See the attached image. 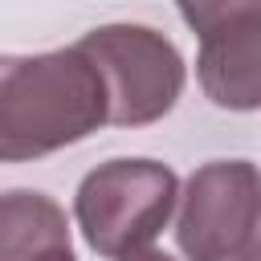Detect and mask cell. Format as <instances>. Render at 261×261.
Listing matches in <instances>:
<instances>
[{
    "instance_id": "1",
    "label": "cell",
    "mask_w": 261,
    "mask_h": 261,
    "mask_svg": "<svg viewBox=\"0 0 261 261\" xmlns=\"http://www.w3.org/2000/svg\"><path fill=\"white\" fill-rule=\"evenodd\" d=\"M106 126V90L69 45L0 53V163H33Z\"/></svg>"
},
{
    "instance_id": "2",
    "label": "cell",
    "mask_w": 261,
    "mask_h": 261,
    "mask_svg": "<svg viewBox=\"0 0 261 261\" xmlns=\"http://www.w3.org/2000/svg\"><path fill=\"white\" fill-rule=\"evenodd\" d=\"M179 179L159 159H110L86 171L73 196V220L86 245L118 261L126 253L151 249L175 212Z\"/></svg>"
},
{
    "instance_id": "3",
    "label": "cell",
    "mask_w": 261,
    "mask_h": 261,
    "mask_svg": "<svg viewBox=\"0 0 261 261\" xmlns=\"http://www.w3.org/2000/svg\"><path fill=\"white\" fill-rule=\"evenodd\" d=\"M106 90V122L151 126L184 94L179 49L147 24H98L73 45Z\"/></svg>"
},
{
    "instance_id": "4",
    "label": "cell",
    "mask_w": 261,
    "mask_h": 261,
    "mask_svg": "<svg viewBox=\"0 0 261 261\" xmlns=\"http://www.w3.org/2000/svg\"><path fill=\"white\" fill-rule=\"evenodd\" d=\"M175 204V241L188 261H237L245 253H257V163L212 159L188 175Z\"/></svg>"
},
{
    "instance_id": "5",
    "label": "cell",
    "mask_w": 261,
    "mask_h": 261,
    "mask_svg": "<svg viewBox=\"0 0 261 261\" xmlns=\"http://www.w3.org/2000/svg\"><path fill=\"white\" fill-rule=\"evenodd\" d=\"M196 77L212 106L257 110L261 106V16L200 37Z\"/></svg>"
},
{
    "instance_id": "6",
    "label": "cell",
    "mask_w": 261,
    "mask_h": 261,
    "mask_svg": "<svg viewBox=\"0 0 261 261\" xmlns=\"http://www.w3.org/2000/svg\"><path fill=\"white\" fill-rule=\"evenodd\" d=\"M57 245H69V220L53 196L33 188L0 192V261H33Z\"/></svg>"
},
{
    "instance_id": "7",
    "label": "cell",
    "mask_w": 261,
    "mask_h": 261,
    "mask_svg": "<svg viewBox=\"0 0 261 261\" xmlns=\"http://www.w3.org/2000/svg\"><path fill=\"white\" fill-rule=\"evenodd\" d=\"M175 8L196 37H208L224 24L261 16V0H175Z\"/></svg>"
},
{
    "instance_id": "8",
    "label": "cell",
    "mask_w": 261,
    "mask_h": 261,
    "mask_svg": "<svg viewBox=\"0 0 261 261\" xmlns=\"http://www.w3.org/2000/svg\"><path fill=\"white\" fill-rule=\"evenodd\" d=\"M33 261H77V257H73V249H69V245H57V249H45V253H37Z\"/></svg>"
},
{
    "instance_id": "9",
    "label": "cell",
    "mask_w": 261,
    "mask_h": 261,
    "mask_svg": "<svg viewBox=\"0 0 261 261\" xmlns=\"http://www.w3.org/2000/svg\"><path fill=\"white\" fill-rule=\"evenodd\" d=\"M118 261H175V257H167V253H159V249H139V253L118 257Z\"/></svg>"
},
{
    "instance_id": "10",
    "label": "cell",
    "mask_w": 261,
    "mask_h": 261,
    "mask_svg": "<svg viewBox=\"0 0 261 261\" xmlns=\"http://www.w3.org/2000/svg\"><path fill=\"white\" fill-rule=\"evenodd\" d=\"M237 261H257V253H245V257H237Z\"/></svg>"
}]
</instances>
